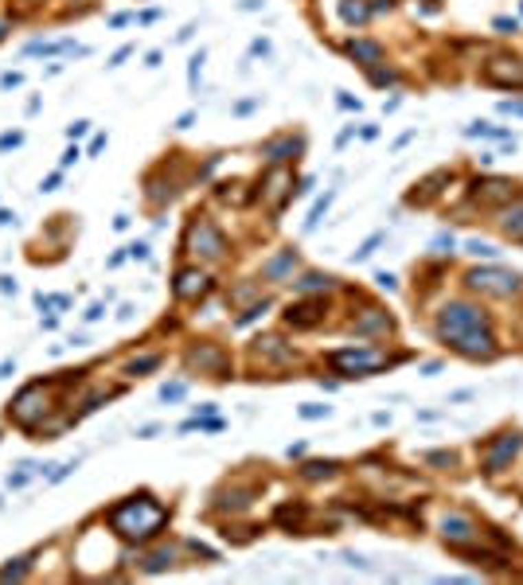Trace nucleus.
<instances>
[{
    "instance_id": "f257e3e1",
    "label": "nucleus",
    "mask_w": 523,
    "mask_h": 585,
    "mask_svg": "<svg viewBox=\"0 0 523 585\" xmlns=\"http://www.w3.org/2000/svg\"><path fill=\"white\" fill-rule=\"evenodd\" d=\"M434 335L449 347L453 355L473 359V363H492L500 355L496 332H492V316H488L476 300H445L434 320Z\"/></svg>"
},
{
    "instance_id": "f03ea898",
    "label": "nucleus",
    "mask_w": 523,
    "mask_h": 585,
    "mask_svg": "<svg viewBox=\"0 0 523 585\" xmlns=\"http://www.w3.org/2000/svg\"><path fill=\"white\" fill-rule=\"evenodd\" d=\"M106 523L125 542H153L168 527V507L157 503L148 492H141V496H129V500L113 503L110 511H106Z\"/></svg>"
},
{
    "instance_id": "7ed1b4c3",
    "label": "nucleus",
    "mask_w": 523,
    "mask_h": 585,
    "mask_svg": "<svg viewBox=\"0 0 523 585\" xmlns=\"http://www.w3.org/2000/svg\"><path fill=\"white\" fill-rule=\"evenodd\" d=\"M441 538H445V547L461 550L465 558H488V550L480 547L488 538V531L469 511H461V507H449V511L441 515Z\"/></svg>"
},
{
    "instance_id": "20e7f679",
    "label": "nucleus",
    "mask_w": 523,
    "mask_h": 585,
    "mask_svg": "<svg viewBox=\"0 0 523 585\" xmlns=\"http://www.w3.org/2000/svg\"><path fill=\"white\" fill-rule=\"evenodd\" d=\"M465 285L473 289V293H480V297H500L508 300L520 293V274L515 269H504V265H476V269H469L465 274Z\"/></svg>"
},
{
    "instance_id": "39448f33",
    "label": "nucleus",
    "mask_w": 523,
    "mask_h": 585,
    "mask_svg": "<svg viewBox=\"0 0 523 585\" xmlns=\"http://www.w3.org/2000/svg\"><path fill=\"white\" fill-rule=\"evenodd\" d=\"M51 414V398H47V386L43 382H27L24 390L8 402V418L16 426H24L27 433L39 430V418H47Z\"/></svg>"
},
{
    "instance_id": "423d86ee",
    "label": "nucleus",
    "mask_w": 523,
    "mask_h": 585,
    "mask_svg": "<svg viewBox=\"0 0 523 585\" xmlns=\"http://www.w3.org/2000/svg\"><path fill=\"white\" fill-rule=\"evenodd\" d=\"M329 363L336 371H344L348 379H367V375H375L379 367H387L390 359H387V351H379V347H348V351H332Z\"/></svg>"
},
{
    "instance_id": "0eeeda50",
    "label": "nucleus",
    "mask_w": 523,
    "mask_h": 585,
    "mask_svg": "<svg viewBox=\"0 0 523 585\" xmlns=\"http://www.w3.org/2000/svg\"><path fill=\"white\" fill-rule=\"evenodd\" d=\"M188 250L195 258H203V262H219V258H227V239H223V230L211 219L195 215L188 223Z\"/></svg>"
},
{
    "instance_id": "6e6552de",
    "label": "nucleus",
    "mask_w": 523,
    "mask_h": 585,
    "mask_svg": "<svg viewBox=\"0 0 523 585\" xmlns=\"http://www.w3.org/2000/svg\"><path fill=\"white\" fill-rule=\"evenodd\" d=\"M520 449H523V437H520L515 430L488 437L485 449H480V472H485V476H496V472H504V468L515 461V453H520Z\"/></svg>"
},
{
    "instance_id": "1a4fd4ad",
    "label": "nucleus",
    "mask_w": 523,
    "mask_h": 585,
    "mask_svg": "<svg viewBox=\"0 0 523 585\" xmlns=\"http://www.w3.org/2000/svg\"><path fill=\"white\" fill-rule=\"evenodd\" d=\"M469 188H473V199H476V203H485V207H492V203H515V199H520V184H515V179H504V176L473 179Z\"/></svg>"
},
{
    "instance_id": "9d476101",
    "label": "nucleus",
    "mask_w": 523,
    "mask_h": 585,
    "mask_svg": "<svg viewBox=\"0 0 523 585\" xmlns=\"http://www.w3.org/2000/svg\"><path fill=\"white\" fill-rule=\"evenodd\" d=\"M188 367L199 371V375H215V379H227V351L219 344H199L188 351Z\"/></svg>"
},
{
    "instance_id": "9b49d317",
    "label": "nucleus",
    "mask_w": 523,
    "mask_h": 585,
    "mask_svg": "<svg viewBox=\"0 0 523 585\" xmlns=\"http://www.w3.org/2000/svg\"><path fill=\"white\" fill-rule=\"evenodd\" d=\"M485 78L492 86H515V90H523V59L500 55V59L485 63Z\"/></svg>"
},
{
    "instance_id": "f8f14e48",
    "label": "nucleus",
    "mask_w": 523,
    "mask_h": 585,
    "mask_svg": "<svg viewBox=\"0 0 523 585\" xmlns=\"http://www.w3.org/2000/svg\"><path fill=\"white\" fill-rule=\"evenodd\" d=\"M172 293H176V300H199L211 293V277L203 269H180L172 281Z\"/></svg>"
},
{
    "instance_id": "ddd939ff",
    "label": "nucleus",
    "mask_w": 523,
    "mask_h": 585,
    "mask_svg": "<svg viewBox=\"0 0 523 585\" xmlns=\"http://www.w3.org/2000/svg\"><path fill=\"white\" fill-rule=\"evenodd\" d=\"M324 312H329V305L324 300H297V305H289L285 309V324H293V328H317L320 320H324Z\"/></svg>"
},
{
    "instance_id": "4468645a",
    "label": "nucleus",
    "mask_w": 523,
    "mask_h": 585,
    "mask_svg": "<svg viewBox=\"0 0 523 585\" xmlns=\"http://www.w3.org/2000/svg\"><path fill=\"white\" fill-rule=\"evenodd\" d=\"M297 153H304V141H301V137H278V141H266V144H262V156H266L269 164L297 160Z\"/></svg>"
},
{
    "instance_id": "2eb2a0df",
    "label": "nucleus",
    "mask_w": 523,
    "mask_h": 585,
    "mask_svg": "<svg viewBox=\"0 0 523 585\" xmlns=\"http://www.w3.org/2000/svg\"><path fill=\"white\" fill-rule=\"evenodd\" d=\"M390 328H394V320H390L383 309H364V316L352 320L355 335H390Z\"/></svg>"
},
{
    "instance_id": "dca6fc26",
    "label": "nucleus",
    "mask_w": 523,
    "mask_h": 585,
    "mask_svg": "<svg viewBox=\"0 0 523 585\" xmlns=\"http://www.w3.org/2000/svg\"><path fill=\"white\" fill-rule=\"evenodd\" d=\"M293 269H297V250H281L278 258H269L266 265H262V277L266 281H293Z\"/></svg>"
},
{
    "instance_id": "f3484780",
    "label": "nucleus",
    "mask_w": 523,
    "mask_h": 585,
    "mask_svg": "<svg viewBox=\"0 0 523 585\" xmlns=\"http://www.w3.org/2000/svg\"><path fill=\"white\" fill-rule=\"evenodd\" d=\"M250 503H254V488H223L219 496H215V507H219V511H231V515L246 511Z\"/></svg>"
},
{
    "instance_id": "a211bd4d",
    "label": "nucleus",
    "mask_w": 523,
    "mask_h": 585,
    "mask_svg": "<svg viewBox=\"0 0 523 585\" xmlns=\"http://www.w3.org/2000/svg\"><path fill=\"white\" fill-rule=\"evenodd\" d=\"M348 55H352L355 63H364L367 71H371L375 63H383V47L371 43V39H352V43H348Z\"/></svg>"
},
{
    "instance_id": "6ab92c4d",
    "label": "nucleus",
    "mask_w": 523,
    "mask_h": 585,
    "mask_svg": "<svg viewBox=\"0 0 523 585\" xmlns=\"http://www.w3.org/2000/svg\"><path fill=\"white\" fill-rule=\"evenodd\" d=\"M449 179H453V172H449V168H441V172H434L430 179H422V184H418V191L410 195V203H426V199H434V195L441 191V184H449Z\"/></svg>"
},
{
    "instance_id": "aec40b11",
    "label": "nucleus",
    "mask_w": 523,
    "mask_h": 585,
    "mask_svg": "<svg viewBox=\"0 0 523 585\" xmlns=\"http://www.w3.org/2000/svg\"><path fill=\"white\" fill-rule=\"evenodd\" d=\"M500 230L508 234V239H515V242H523V199H515V203L500 215Z\"/></svg>"
},
{
    "instance_id": "412c9836",
    "label": "nucleus",
    "mask_w": 523,
    "mask_h": 585,
    "mask_svg": "<svg viewBox=\"0 0 523 585\" xmlns=\"http://www.w3.org/2000/svg\"><path fill=\"white\" fill-rule=\"evenodd\" d=\"M293 179H289V168H281V164H274V172H269L266 179H262V199H278L281 191L289 188Z\"/></svg>"
},
{
    "instance_id": "4be33fe9",
    "label": "nucleus",
    "mask_w": 523,
    "mask_h": 585,
    "mask_svg": "<svg viewBox=\"0 0 523 585\" xmlns=\"http://www.w3.org/2000/svg\"><path fill=\"white\" fill-rule=\"evenodd\" d=\"M332 285H336V277H332V274H304L301 281H293V293H301V297H309V293H320V289L329 293Z\"/></svg>"
},
{
    "instance_id": "5701e85b",
    "label": "nucleus",
    "mask_w": 523,
    "mask_h": 585,
    "mask_svg": "<svg viewBox=\"0 0 523 585\" xmlns=\"http://www.w3.org/2000/svg\"><path fill=\"white\" fill-rule=\"evenodd\" d=\"M172 562H176V547H160V550H153V554L141 558V570H145V573H160V570H168Z\"/></svg>"
},
{
    "instance_id": "b1692460",
    "label": "nucleus",
    "mask_w": 523,
    "mask_h": 585,
    "mask_svg": "<svg viewBox=\"0 0 523 585\" xmlns=\"http://www.w3.org/2000/svg\"><path fill=\"white\" fill-rule=\"evenodd\" d=\"M254 355H269V359H281V363H285V359H293V351H289V347H281L278 335H258V340H254Z\"/></svg>"
},
{
    "instance_id": "393cba45",
    "label": "nucleus",
    "mask_w": 523,
    "mask_h": 585,
    "mask_svg": "<svg viewBox=\"0 0 523 585\" xmlns=\"http://www.w3.org/2000/svg\"><path fill=\"white\" fill-rule=\"evenodd\" d=\"M336 468H340V461H309V465H301V476L304 480H329V476H336Z\"/></svg>"
},
{
    "instance_id": "a878e982",
    "label": "nucleus",
    "mask_w": 523,
    "mask_h": 585,
    "mask_svg": "<svg viewBox=\"0 0 523 585\" xmlns=\"http://www.w3.org/2000/svg\"><path fill=\"white\" fill-rule=\"evenodd\" d=\"M274 519H278L281 527H289V531H301V527H304V507H289V503H281L278 511H274Z\"/></svg>"
},
{
    "instance_id": "bb28decb",
    "label": "nucleus",
    "mask_w": 523,
    "mask_h": 585,
    "mask_svg": "<svg viewBox=\"0 0 523 585\" xmlns=\"http://www.w3.org/2000/svg\"><path fill=\"white\" fill-rule=\"evenodd\" d=\"M27 570H32V554H24V558H12L4 570H0V582H24Z\"/></svg>"
},
{
    "instance_id": "cd10ccee",
    "label": "nucleus",
    "mask_w": 523,
    "mask_h": 585,
    "mask_svg": "<svg viewBox=\"0 0 523 585\" xmlns=\"http://www.w3.org/2000/svg\"><path fill=\"white\" fill-rule=\"evenodd\" d=\"M340 16L348 20V24H364L367 16H371V8H367L364 0H344V4H340Z\"/></svg>"
},
{
    "instance_id": "c85d7f7f",
    "label": "nucleus",
    "mask_w": 523,
    "mask_h": 585,
    "mask_svg": "<svg viewBox=\"0 0 523 585\" xmlns=\"http://www.w3.org/2000/svg\"><path fill=\"white\" fill-rule=\"evenodd\" d=\"M160 367V355H141V359H129L125 363V375L137 379V375H145V371H157Z\"/></svg>"
},
{
    "instance_id": "c756f323",
    "label": "nucleus",
    "mask_w": 523,
    "mask_h": 585,
    "mask_svg": "<svg viewBox=\"0 0 523 585\" xmlns=\"http://www.w3.org/2000/svg\"><path fill=\"white\" fill-rule=\"evenodd\" d=\"M383 239H387V234H383V230H379V234H371V239H367L364 246H359V250L352 254V262H367V258H371V254H375V246H379V242H383Z\"/></svg>"
},
{
    "instance_id": "7c9ffc66",
    "label": "nucleus",
    "mask_w": 523,
    "mask_h": 585,
    "mask_svg": "<svg viewBox=\"0 0 523 585\" xmlns=\"http://www.w3.org/2000/svg\"><path fill=\"white\" fill-rule=\"evenodd\" d=\"M329 203H332V191H324V199H317V203H313V211H309V223H304V227L313 230L320 223V215H324V211H329Z\"/></svg>"
},
{
    "instance_id": "2f4dec72",
    "label": "nucleus",
    "mask_w": 523,
    "mask_h": 585,
    "mask_svg": "<svg viewBox=\"0 0 523 585\" xmlns=\"http://www.w3.org/2000/svg\"><path fill=\"white\" fill-rule=\"evenodd\" d=\"M422 461H426V465H434V468H453V465H457V456L445 453V449H438V453H426Z\"/></svg>"
},
{
    "instance_id": "473e14b6",
    "label": "nucleus",
    "mask_w": 523,
    "mask_h": 585,
    "mask_svg": "<svg viewBox=\"0 0 523 585\" xmlns=\"http://www.w3.org/2000/svg\"><path fill=\"white\" fill-rule=\"evenodd\" d=\"M266 309H269V300H262V305H250V309H246L243 316L234 320V328H246V324H254V320H258V316H262Z\"/></svg>"
},
{
    "instance_id": "72a5a7b5",
    "label": "nucleus",
    "mask_w": 523,
    "mask_h": 585,
    "mask_svg": "<svg viewBox=\"0 0 523 585\" xmlns=\"http://www.w3.org/2000/svg\"><path fill=\"white\" fill-rule=\"evenodd\" d=\"M183 398V382H164L160 386V402H180Z\"/></svg>"
},
{
    "instance_id": "f704fd0d",
    "label": "nucleus",
    "mask_w": 523,
    "mask_h": 585,
    "mask_svg": "<svg viewBox=\"0 0 523 585\" xmlns=\"http://www.w3.org/2000/svg\"><path fill=\"white\" fill-rule=\"evenodd\" d=\"M465 250H469V254H476V258H496V250H492L488 242H480V239H473L469 246H465Z\"/></svg>"
},
{
    "instance_id": "c9c22d12",
    "label": "nucleus",
    "mask_w": 523,
    "mask_h": 585,
    "mask_svg": "<svg viewBox=\"0 0 523 585\" xmlns=\"http://www.w3.org/2000/svg\"><path fill=\"white\" fill-rule=\"evenodd\" d=\"M453 246H457L453 234H438V239H434V250H438V254H453Z\"/></svg>"
},
{
    "instance_id": "e433bc0d",
    "label": "nucleus",
    "mask_w": 523,
    "mask_h": 585,
    "mask_svg": "<svg viewBox=\"0 0 523 585\" xmlns=\"http://www.w3.org/2000/svg\"><path fill=\"white\" fill-rule=\"evenodd\" d=\"M371 82H379V86H383V82H399V74H394V71H375V67H371Z\"/></svg>"
},
{
    "instance_id": "4c0bfd02",
    "label": "nucleus",
    "mask_w": 523,
    "mask_h": 585,
    "mask_svg": "<svg viewBox=\"0 0 523 585\" xmlns=\"http://www.w3.org/2000/svg\"><path fill=\"white\" fill-rule=\"evenodd\" d=\"M301 418H329V406H301Z\"/></svg>"
},
{
    "instance_id": "58836bf2",
    "label": "nucleus",
    "mask_w": 523,
    "mask_h": 585,
    "mask_svg": "<svg viewBox=\"0 0 523 585\" xmlns=\"http://www.w3.org/2000/svg\"><path fill=\"white\" fill-rule=\"evenodd\" d=\"M24 141V133H4V137H0V148H12V144H20Z\"/></svg>"
},
{
    "instance_id": "ea45409f",
    "label": "nucleus",
    "mask_w": 523,
    "mask_h": 585,
    "mask_svg": "<svg viewBox=\"0 0 523 585\" xmlns=\"http://www.w3.org/2000/svg\"><path fill=\"white\" fill-rule=\"evenodd\" d=\"M375 285L390 293V289H394V274H375Z\"/></svg>"
},
{
    "instance_id": "a19ab883",
    "label": "nucleus",
    "mask_w": 523,
    "mask_h": 585,
    "mask_svg": "<svg viewBox=\"0 0 523 585\" xmlns=\"http://www.w3.org/2000/svg\"><path fill=\"white\" fill-rule=\"evenodd\" d=\"M129 258H141V262H145V258H148V246H145V242H133V246H129Z\"/></svg>"
},
{
    "instance_id": "79ce46f5",
    "label": "nucleus",
    "mask_w": 523,
    "mask_h": 585,
    "mask_svg": "<svg viewBox=\"0 0 523 585\" xmlns=\"http://www.w3.org/2000/svg\"><path fill=\"white\" fill-rule=\"evenodd\" d=\"M496 27L504 32V36H511V32H515V20H508V16H500V20H496Z\"/></svg>"
},
{
    "instance_id": "37998d69",
    "label": "nucleus",
    "mask_w": 523,
    "mask_h": 585,
    "mask_svg": "<svg viewBox=\"0 0 523 585\" xmlns=\"http://www.w3.org/2000/svg\"><path fill=\"white\" fill-rule=\"evenodd\" d=\"M199 67H203V51H199V55H195V59H192V67H188V74H192V82H195V78H199Z\"/></svg>"
},
{
    "instance_id": "c03bdc74",
    "label": "nucleus",
    "mask_w": 523,
    "mask_h": 585,
    "mask_svg": "<svg viewBox=\"0 0 523 585\" xmlns=\"http://www.w3.org/2000/svg\"><path fill=\"white\" fill-rule=\"evenodd\" d=\"M129 51H133V47H122V51H113V59H110V67H122V63L129 59Z\"/></svg>"
},
{
    "instance_id": "a18cd8bd",
    "label": "nucleus",
    "mask_w": 523,
    "mask_h": 585,
    "mask_svg": "<svg viewBox=\"0 0 523 585\" xmlns=\"http://www.w3.org/2000/svg\"><path fill=\"white\" fill-rule=\"evenodd\" d=\"M86 129H90V121H74V125H71V129H67V133H71V137H82Z\"/></svg>"
},
{
    "instance_id": "49530a36",
    "label": "nucleus",
    "mask_w": 523,
    "mask_h": 585,
    "mask_svg": "<svg viewBox=\"0 0 523 585\" xmlns=\"http://www.w3.org/2000/svg\"><path fill=\"white\" fill-rule=\"evenodd\" d=\"M344 562H348V566H367V558H364V554H352V550L344 554Z\"/></svg>"
},
{
    "instance_id": "de8ad7c7",
    "label": "nucleus",
    "mask_w": 523,
    "mask_h": 585,
    "mask_svg": "<svg viewBox=\"0 0 523 585\" xmlns=\"http://www.w3.org/2000/svg\"><path fill=\"white\" fill-rule=\"evenodd\" d=\"M500 109H504V113H520V118H523V102H504Z\"/></svg>"
},
{
    "instance_id": "09e8293b",
    "label": "nucleus",
    "mask_w": 523,
    "mask_h": 585,
    "mask_svg": "<svg viewBox=\"0 0 523 585\" xmlns=\"http://www.w3.org/2000/svg\"><path fill=\"white\" fill-rule=\"evenodd\" d=\"M55 188H59V172H51V176L43 179V191H55Z\"/></svg>"
},
{
    "instance_id": "8fccbe9b",
    "label": "nucleus",
    "mask_w": 523,
    "mask_h": 585,
    "mask_svg": "<svg viewBox=\"0 0 523 585\" xmlns=\"http://www.w3.org/2000/svg\"><path fill=\"white\" fill-rule=\"evenodd\" d=\"M78 156H82V153H78V148H67V153H63V168H67V164H74Z\"/></svg>"
},
{
    "instance_id": "3c124183",
    "label": "nucleus",
    "mask_w": 523,
    "mask_h": 585,
    "mask_svg": "<svg viewBox=\"0 0 523 585\" xmlns=\"http://www.w3.org/2000/svg\"><path fill=\"white\" fill-rule=\"evenodd\" d=\"M157 430H160V426H141V430H137V437H145V441H148V437H157Z\"/></svg>"
},
{
    "instance_id": "603ef678",
    "label": "nucleus",
    "mask_w": 523,
    "mask_h": 585,
    "mask_svg": "<svg viewBox=\"0 0 523 585\" xmlns=\"http://www.w3.org/2000/svg\"><path fill=\"white\" fill-rule=\"evenodd\" d=\"M0 86H4V90H8V86H20V74H4V78H0Z\"/></svg>"
},
{
    "instance_id": "864d4df0",
    "label": "nucleus",
    "mask_w": 523,
    "mask_h": 585,
    "mask_svg": "<svg viewBox=\"0 0 523 585\" xmlns=\"http://www.w3.org/2000/svg\"><path fill=\"white\" fill-rule=\"evenodd\" d=\"M258 106V98H250V102H238V106H234V109H238V113H250V109H254Z\"/></svg>"
},
{
    "instance_id": "5fc2aeb1",
    "label": "nucleus",
    "mask_w": 523,
    "mask_h": 585,
    "mask_svg": "<svg viewBox=\"0 0 523 585\" xmlns=\"http://www.w3.org/2000/svg\"><path fill=\"white\" fill-rule=\"evenodd\" d=\"M8 223H16V215H8V211H0V227H8Z\"/></svg>"
},
{
    "instance_id": "6e6d98bb",
    "label": "nucleus",
    "mask_w": 523,
    "mask_h": 585,
    "mask_svg": "<svg viewBox=\"0 0 523 585\" xmlns=\"http://www.w3.org/2000/svg\"><path fill=\"white\" fill-rule=\"evenodd\" d=\"M16 371V363H0V379H4V375H12Z\"/></svg>"
},
{
    "instance_id": "4d7b16f0",
    "label": "nucleus",
    "mask_w": 523,
    "mask_h": 585,
    "mask_svg": "<svg viewBox=\"0 0 523 585\" xmlns=\"http://www.w3.org/2000/svg\"><path fill=\"white\" fill-rule=\"evenodd\" d=\"M4 32H8V24H4V20H0V39H4Z\"/></svg>"
},
{
    "instance_id": "13d9d810",
    "label": "nucleus",
    "mask_w": 523,
    "mask_h": 585,
    "mask_svg": "<svg viewBox=\"0 0 523 585\" xmlns=\"http://www.w3.org/2000/svg\"><path fill=\"white\" fill-rule=\"evenodd\" d=\"M24 4H36V0H24Z\"/></svg>"
}]
</instances>
